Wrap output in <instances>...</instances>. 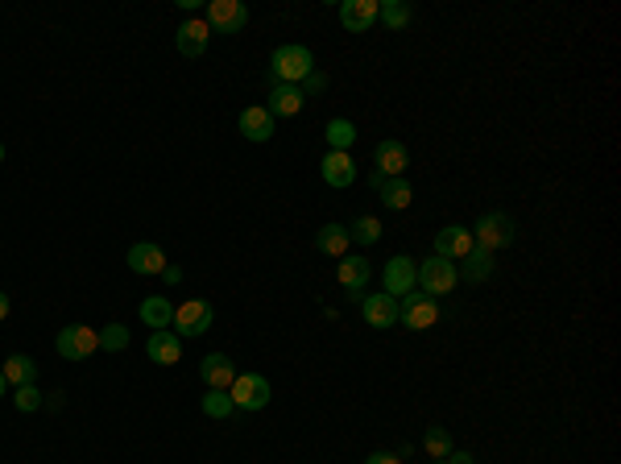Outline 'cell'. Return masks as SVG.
<instances>
[{"instance_id": "21", "label": "cell", "mask_w": 621, "mask_h": 464, "mask_svg": "<svg viewBox=\"0 0 621 464\" xmlns=\"http://www.w3.org/2000/svg\"><path fill=\"white\" fill-rule=\"evenodd\" d=\"M145 353H149L154 365H179V361H182V340L170 332V328H166V332H149Z\"/></svg>"}, {"instance_id": "11", "label": "cell", "mask_w": 621, "mask_h": 464, "mask_svg": "<svg viewBox=\"0 0 621 464\" xmlns=\"http://www.w3.org/2000/svg\"><path fill=\"white\" fill-rule=\"evenodd\" d=\"M335 278H340V286L348 290V298L352 303H365V286H369V278H373V270H369V262L365 257H340V265H335Z\"/></svg>"}, {"instance_id": "38", "label": "cell", "mask_w": 621, "mask_h": 464, "mask_svg": "<svg viewBox=\"0 0 621 464\" xmlns=\"http://www.w3.org/2000/svg\"><path fill=\"white\" fill-rule=\"evenodd\" d=\"M9 307H12V303H9V295H4V290H0V323L9 320Z\"/></svg>"}, {"instance_id": "19", "label": "cell", "mask_w": 621, "mask_h": 464, "mask_svg": "<svg viewBox=\"0 0 621 464\" xmlns=\"http://www.w3.org/2000/svg\"><path fill=\"white\" fill-rule=\"evenodd\" d=\"M302 104H307V95L294 84H274L270 87V100H265V112L270 117H299Z\"/></svg>"}, {"instance_id": "7", "label": "cell", "mask_w": 621, "mask_h": 464, "mask_svg": "<svg viewBox=\"0 0 621 464\" xmlns=\"http://www.w3.org/2000/svg\"><path fill=\"white\" fill-rule=\"evenodd\" d=\"M54 348H59L62 361H87L100 348V332L96 328H84V323H71V328H62L59 332Z\"/></svg>"}, {"instance_id": "37", "label": "cell", "mask_w": 621, "mask_h": 464, "mask_svg": "<svg viewBox=\"0 0 621 464\" xmlns=\"http://www.w3.org/2000/svg\"><path fill=\"white\" fill-rule=\"evenodd\" d=\"M443 464H477V460H472V452H448Z\"/></svg>"}, {"instance_id": "22", "label": "cell", "mask_w": 621, "mask_h": 464, "mask_svg": "<svg viewBox=\"0 0 621 464\" xmlns=\"http://www.w3.org/2000/svg\"><path fill=\"white\" fill-rule=\"evenodd\" d=\"M240 133H245V142H257V145L270 142V137H274V117H270L262 104L245 108V112H240Z\"/></svg>"}, {"instance_id": "9", "label": "cell", "mask_w": 621, "mask_h": 464, "mask_svg": "<svg viewBox=\"0 0 621 464\" xmlns=\"http://www.w3.org/2000/svg\"><path fill=\"white\" fill-rule=\"evenodd\" d=\"M382 282H385V295H390V298L410 295V290L418 286V265L410 262L407 253H398V257H390V262H385Z\"/></svg>"}, {"instance_id": "14", "label": "cell", "mask_w": 621, "mask_h": 464, "mask_svg": "<svg viewBox=\"0 0 621 464\" xmlns=\"http://www.w3.org/2000/svg\"><path fill=\"white\" fill-rule=\"evenodd\" d=\"M199 378H204L207 390H232L237 365H232V357H224V353H207V357L199 361Z\"/></svg>"}, {"instance_id": "8", "label": "cell", "mask_w": 621, "mask_h": 464, "mask_svg": "<svg viewBox=\"0 0 621 464\" xmlns=\"http://www.w3.org/2000/svg\"><path fill=\"white\" fill-rule=\"evenodd\" d=\"M204 21L212 34H240L249 21V9H245V0H212Z\"/></svg>"}, {"instance_id": "35", "label": "cell", "mask_w": 621, "mask_h": 464, "mask_svg": "<svg viewBox=\"0 0 621 464\" xmlns=\"http://www.w3.org/2000/svg\"><path fill=\"white\" fill-rule=\"evenodd\" d=\"M365 464H402V460H398V452H373L365 456Z\"/></svg>"}, {"instance_id": "23", "label": "cell", "mask_w": 621, "mask_h": 464, "mask_svg": "<svg viewBox=\"0 0 621 464\" xmlns=\"http://www.w3.org/2000/svg\"><path fill=\"white\" fill-rule=\"evenodd\" d=\"M348 245H352V237H348L344 224H323L319 232H315V249H319L323 257H344Z\"/></svg>"}, {"instance_id": "32", "label": "cell", "mask_w": 621, "mask_h": 464, "mask_svg": "<svg viewBox=\"0 0 621 464\" xmlns=\"http://www.w3.org/2000/svg\"><path fill=\"white\" fill-rule=\"evenodd\" d=\"M120 348H129V328L125 323H108L100 332V353H120Z\"/></svg>"}, {"instance_id": "3", "label": "cell", "mask_w": 621, "mask_h": 464, "mask_svg": "<svg viewBox=\"0 0 621 464\" xmlns=\"http://www.w3.org/2000/svg\"><path fill=\"white\" fill-rule=\"evenodd\" d=\"M514 237H518V228H514V220H510L505 212H485L477 220V228H472V240H477L480 249H489V253L514 245Z\"/></svg>"}, {"instance_id": "36", "label": "cell", "mask_w": 621, "mask_h": 464, "mask_svg": "<svg viewBox=\"0 0 621 464\" xmlns=\"http://www.w3.org/2000/svg\"><path fill=\"white\" fill-rule=\"evenodd\" d=\"M162 278H166L170 286H179L182 282V270H179V265H166V270H162Z\"/></svg>"}, {"instance_id": "29", "label": "cell", "mask_w": 621, "mask_h": 464, "mask_svg": "<svg viewBox=\"0 0 621 464\" xmlns=\"http://www.w3.org/2000/svg\"><path fill=\"white\" fill-rule=\"evenodd\" d=\"M348 237L357 240V245H377V240H382V220H377V216H357V220L348 224Z\"/></svg>"}, {"instance_id": "26", "label": "cell", "mask_w": 621, "mask_h": 464, "mask_svg": "<svg viewBox=\"0 0 621 464\" xmlns=\"http://www.w3.org/2000/svg\"><path fill=\"white\" fill-rule=\"evenodd\" d=\"M377 195H382V203L390 208V212H407L410 199H415V191H410L407 179H385V187L377 191Z\"/></svg>"}, {"instance_id": "15", "label": "cell", "mask_w": 621, "mask_h": 464, "mask_svg": "<svg viewBox=\"0 0 621 464\" xmlns=\"http://www.w3.org/2000/svg\"><path fill=\"white\" fill-rule=\"evenodd\" d=\"M360 311H365V323H369V328H377V332H390V328H398V298H390L385 290H382V295H365Z\"/></svg>"}, {"instance_id": "28", "label": "cell", "mask_w": 621, "mask_h": 464, "mask_svg": "<svg viewBox=\"0 0 621 464\" xmlns=\"http://www.w3.org/2000/svg\"><path fill=\"white\" fill-rule=\"evenodd\" d=\"M377 21H385L390 29H407L410 25V4L407 0H377Z\"/></svg>"}, {"instance_id": "20", "label": "cell", "mask_w": 621, "mask_h": 464, "mask_svg": "<svg viewBox=\"0 0 621 464\" xmlns=\"http://www.w3.org/2000/svg\"><path fill=\"white\" fill-rule=\"evenodd\" d=\"M141 323L149 328V332H166L170 323H174V303H170L166 295H149V298H141Z\"/></svg>"}, {"instance_id": "12", "label": "cell", "mask_w": 621, "mask_h": 464, "mask_svg": "<svg viewBox=\"0 0 621 464\" xmlns=\"http://www.w3.org/2000/svg\"><path fill=\"white\" fill-rule=\"evenodd\" d=\"M319 175L327 187H352V183H357V162H352V154H344V150H327L319 162Z\"/></svg>"}, {"instance_id": "10", "label": "cell", "mask_w": 621, "mask_h": 464, "mask_svg": "<svg viewBox=\"0 0 621 464\" xmlns=\"http://www.w3.org/2000/svg\"><path fill=\"white\" fill-rule=\"evenodd\" d=\"M472 249H477V240H472V228L448 224V228H440V232H435V257H448V262H464Z\"/></svg>"}, {"instance_id": "34", "label": "cell", "mask_w": 621, "mask_h": 464, "mask_svg": "<svg viewBox=\"0 0 621 464\" xmlns=\"http://www.w3.org/2000/svg\"><path fill=\"white\" fill-rule=\"evenodd\" d=\"M299 92H302V95H319V92H327V75H323V71H310L307 79L299 84Z\"/></svg>"}, {"instance_id": "40", "label": "cell", "mask_w": 621, "mask_h": 464, "mask_svg": "<svg viewBox=\"0 0 621 464\" xmlns=\"http://www.w3.org/2000/svg\"><path fill=\"white\" fill-rule=\"evenodd\" d=\"M4 390H9V381H4V373H0V398H4Z\"/></svg>"}, {"instance_id": "6", "label": "cell", "mask_w": 621, "mask_h": 464, "mask_svg": "<svg viewBox=\"0 0 621 464\" xmlns=\"http://www.w3.org/2000/svg\"><path fill=\"white\" fill-rule=\"evenodd\" d=\"M212 320H215V311H212V303L207 298H187V303H179L174 307V336H204L207 328H212Z\"/></svg>"}, {"instance_id": "25", "label": "cell", "mask_w": 621, "mask_h": 464, "mask_svg": "<svg viewBox=\"0 0 621 464\" xmlns=\"http://www.w3.org/2000/svg\"><path fill=\"white\" fill-rule=\"evenodd\" d=\"M456 270H460V278H464V282H485V278L493 274V253L477 245V249L464 257V265H456Z\"/></svg>"}, {"instance_id": "4", "label": "cell", "mask_w": 621, "mask_h": 464, "mask_svg": "<svg viewBox=\"0 0 621 464\" xmlns=\"http://www.w3.org/2000/svg\"><path fill=\"white\" fill-rule=\"evenodd\" d=\"M435 320H440V307L431 295L410 290V295L398 298V323H407L410 332H427V328H435Z\"/></svg>"}, {"instance_id": "30", "label": "cell", "mask_w": 621, "mask_h": 464, "mask_svg": "<svg viewBox=\"0 0 621 464\" xmlns=\"http://www.w3.org/2000/svg\"><path fill=\"white\" fill-rule=\"evenodd\" d=\"M199 411H204L207 419H228L237 406H232V394L228 390H207L204 398H199Z\"/></svg>"}, {"instance_id": "41", "label": "cell", "mask_w": 621, "mask_h": 464, "mask_svg": "<svg viewBox=\"0 0 621 464\" xmlns=\"http://www.w3.org/2000/svg\"><path fill=\"white\" fill-rule=\"evenodd\" d=\"M0 162H4V145H0Z\"/></svg>"}, {"instance_id": "33", "label": "cell", "mask_w": 621, "mask_h": 464, "mask_svg": "<svg viewBox=\"0 0 621 464\" xmlns=\"http://www.w3.org/2000/svg\"><path fill=\"white\" fill-rule=\"evenodd\" d=\"M17 411H37L42 406V394H37V386H17Z\"/></svg>"}, {"instance_id": "39", "label": "cell", "mask_w": 621, "mask_h": 464, "mask_svg": "<svg viewBox=\"0 0 621 464\" xmlns=\"http://www.w3.org/2000/svg\"><path fill=\"white\" fill-rule=\"evenodd\" d=\"M369 187H373V191H382V187H385V175H377V170H373V175H369Z\"/></svg>"}, {"instance_id": "18", "label": "cell", "mask_w": 621, "mask_h": 464, "mask_svg": "<svg viewBox=\"0 0 621 464\" xmlns=\"http://www.w3.org/2000/svg\"><path fill=\"white\" fill-rule=\"evenodd\" d=\"M174 42H179V54H182V59H199V54L207 50V42H212V29H207V21L191 17V21H182V25H179Z\"/></svg>"}, {"instance_id": "13", "label": "cell", "mask_w": 621, "mask_h": 464, "mask_svg": "<svg viewBox=\"0 0 621 464\" xmlns=\"http://www.w3.org/2000/svg\"><path fill=\"white\" fill-rule=\"evenodd\" d=\"M125 262H129L133 274L154 278V274H162V270H166V253H162V245H154V240H137Z\"/></svg>"}, {"instance_id": "2", "label": "cell", "mask_w": 621, "mask_h": 464, "mask_svg": "<svg viewBox=\"0 0 621 464\" xmlns=\"http://www.w3.org/2000/svg\"><path fill=\"white\" fill-rule=\"evenodd\" d=\"M418 286H423V295H431V298L452 295L456 286H460V270H456V262H448V257H435V253H431L427 262L418 265Z\"/></svg>"}, {"instance_id": "16", "label": "cell", "mask_w": 621, "mask_h": 464, "mask_svg": "<svg viewBox=\"0 0 621 464\" xmlns=\"http://www.w3.org/2000/svg\"><path fill=\"white\" fill-rule=\"evenodd\" d=\"M373 162H377V175H385V179H402V175H407L410 154H407V145L390 137V142H377Z\"/></svg>"}, {"instance_id": "27", "label": "cell", "mask_w": 621, "mask_h": 464, "mask_svg": "<svg viewBox=\"0 0 621 464\" xmlns=\"http://www.w3.org/2000/svg\"><path fill=\"white\" fill-rule=\"evenodd\" d=\"M323 137H327V150H344V154H348V145L357 142V125L344 120V117H335V120H327Z\"/></svg>"}, {"instance_id": "24", "label": "cell", "mask_w": 621, "mask_h": 464, "mask_svg": "<svg viewBox=\"0 0 621 464\" xmlns=\"http://www.w3.org/2000/svg\"><path fill=\"white\" fill-rule=\"evenodd\" d=\"M0 373H4L9 386H34V381H37V365H34V357H25V353H12Z\"/></svg>"}, {"instance_id": "31", "label": "cell", "mask_w": 621, "mask_h": 464, "mask_svg": "<svg viewBox=\"0 0 621 464\" xmlns=\"http://www.w3.org/2000/svg\"><path fill=\"white\" fill-rule=\"evenodd\" d=\"M423 448H427L431 460H448V452H456V448H452V431H448V427H431L427 436H423Z\"/></svg>"}, {"instance_id": "17", "label": "cell", "mask_w": 621, "mask_h": 464, "mask_svg": "<svg viewBox=\"0 0 621 464\" xmlns=\"http://www.w3.org/2000/svg\"><path fill=\"white\" fill-rule=\"evenodd\" d=\"M340 25L348 34H365L377 25V0H344L340 4Z\"/></svg>"}, {"instance_id": "1", "label": "cell", "mask_w": 621, "mask_h": 464, "mask_svg": "<svg viewBox=\"0 0 621 464\" xmlns=\"http://www.w3.org/2000/svg\"><path fill=\"white\" fill-rule=\"evenodd\" d=\"M310 71H315V59H310L307 46H299V42L278 46L274 59H270V87H274V84H294V87H299Z\"/></svg>"}, {"instance_id": "5", "label": "cell", "mask_w": 621, "mask_h": 464, "mask_svg": "<svg viewBox=\"0 0 621 464\" xmlns=\"http://www.w3.org/2000/svg\"><path fill=\"white\" fill-rule=\"evenodd\" d=\"M232 406L237 411H265L270 406V381H265V373H237V381H232Z\"/></svg>"}, {"instance_id": "42", "label": "cell", "mask_w": 621, "mask_h": 464, "mask_svg": "<svg viewBox=\"0 0 621 464\" xmlns=\"http://www.w3.org/2000/svg\"><path fill=\"white\" fill-rule=\"evenodd\" d=\"M431 464H443V460H431Z\"/></svg>"}]
</instances>
